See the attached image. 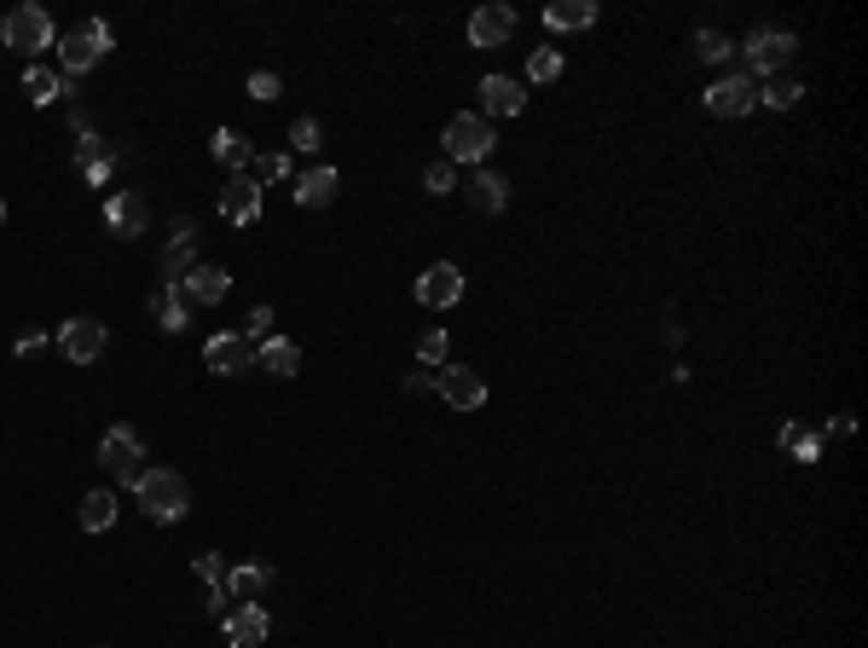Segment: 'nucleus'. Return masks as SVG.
<instances>
[{
  "mask_svg": "<svg viewBox=\"0 0 868 648\" xmlns=\"http://www.w3.org/2000/svg\"><path fill=\"white\" fill-rule=\"evenodd\" d=\"M423 186H429L435 197H447V192H458V169L440 157V162H429V169H423Z\"/></svg>",
  "mask_w": 868,
  "mask_h": 648,
  "instance_id": "obj_34",
  "label": "nucleus"
},
{
  "mask_svg": "<svg viewBox=\"0 0 868 648\" xmlns=\"http://www.w3.org/2000/svg\"><path fill=\"white\" fill-rule=\"evenodd\" d=\"M99 463H105L123 486H134L139 463H146V445H139V435L128 429V423H116V429H105V440H99Z\"/></svg>",
  "mask_w": 868,
  "mask_h": 648,
  "instance_id": "obj_5",
  "label": "nucleus"
},
{
  "mask_svg": "<svg viewBox=\"0 0 868 648\" xmlns=\"http://www.w3.org/2000/svg\"><path fill=\"white\" fill-rule=\"evenodd\" d=\"M556 76H562V53L556 47H539L528 58V81H556Z\"/></svg>",
  "mask_w": 868,
  "mask_h": 648,
  "instance_id": "obj_36",
  "label": "nucleus"
},
{
  "mask_svg": "<svg viewBox=\"0 0 868 648\" xmlns=\"http://www.w3.org/2000/svg\"><path fill=\"white\" fill-rule=\"evenodd\" d=\"M76 521H82L88 533H111V521H116V493H88L82 510H76Z\"/></svg>",
  "mask_w": 868,
  "mask_h": 648,
  "instance_id": "obj_28",
  "label": "nucleus"
},
{
  "mask_svg": "<svg viewBox=\"0 0 868 648\" xmlns=\"http://www.w3.org/2000/svg\"><path fill=\"white\" fill-rule=\"evenodd\" d=\"M510 35H516V12H510V7H481V12H470V47L493 53V47H504Z\"/></svg>",
  "mask_w": 868,
  "mask_h": 648,
  "instance_id": "obj_15",
  "label": "nucleus"
},
{
  "mask_svg": "<svg viewBox=\"0 0 868 648\" xmlns=\"http://www.w3.org/2000/svg\"><path fill=\"white\" fill-rule=\"evenodd\" d=\"M290 146H296V151H319V146H325V134H319L313 116H296V121H290Z\"/></svg>",
  "mask_w": 868,
  "mask_h": 648,
  "instance_id": "obj_37",
  "label": "nucleus"
},
{
  "mask_svg": "<svg viewBox=\"0 0 868 648\" xmlns=\"http://www.w3.org/2000/svg\"><path fill=\"white\" fill-rule=\"evenodd\" d=\"M544 24H551V30H591L597 24V7H591V0H551V7H544Z\"/></svg>",
  "mask_w": 868,
  "mask_h": 648,
  "instance_id": "obj_27",
  "label": "nucleus"
},
{
  "mask_svg": "<svg viewBox=\"0 0 868 648\" xmlns=\"http://www.w3.org/2000/svg\"><path fill=\"white\" fill-rule=\"evenodd\" d=\"M447 162L458 169V162H487V151H493V121L487 116H452L447 121Z\"/></svg>",
  "mask_w": 868,
  "mask_h": 648,
  "instance_id": "obj_4",
  "label": "nucleus"
},
{
  "mask_svg": "<svg viewBox=\"0 0 868 648\" xmlns=\"http://www.w3.org/2000/svg\"><path fill=\"white\" fill-rule=\"evenodd\" d=\"M417 359L423 364H447V331H440V324H429V331L417 336Z\"/></svg>",
  "mask_w": 868,
  "mask_h": 648,
  "instance_id": "obj_35",
  "label": "nucleus"
},
{
  "mask_svg": "<svg viewBox=\"0 0 868 648\" xmlns=\"http://www.w3.org/2000/svg\"><path fill=\"white\" fill-rule=\"evenodd\" d=\"M267 591H273V567H261V562H244V567L227 574V597L232 602H261Z\"/></svg>",
  "mask_w": 868,
  "mask_h": 648,
  "instance_id": "obj_21",
  "label": "nucleus"
},
{
  "mask_svg": "<svg viewBox=\"0 0 868 648\" xmlns=\"http://www.w3.org/2000/svg\"><path fill=\"white\" fill-rule=\"evenodd\" d=\"M776 445H782V452H794L799 463H817V458H822V440H817L811 429H794V423L776 435Z\"/></svg>",
  "mask_w": 868,
  "mask_h": 648,
  "instance_id": "obj_31",
  "label": "nucleus"
},
{
  "mask_svg": "<svg viewBox=\"0 0 868 648\" xmlns=\"http://www.w3.org/2000/svg\"><path fill=\"white\" fill-rule=\"evenodd\" d=\"M423 389H435V371H412L406 377V394H423Z\"/></svg>",
  "mask_w": 868,
  "mask_h": 648,
  "instance_id": "obj_40",
  "label": "nucleus"
},
{
  "mask_svg": "<svg viewBox=\"0 0 868 648\" xmlns=\"http://www.w3.org/2000/svg\"><path fill=\"white\" fill-rule=\"evenodd\" d=\"M220 215L232 220V227H255L261 220V180L244 169V174H227V186H220Z\"/></svg>",
  "mask_w": 868,
  "mask_h": 648,
  "instance_id": "obj_9",
  "label": "nucleus"
},
{
  "mask_svg": "<svg viewBox=\"0 0 868 648\" xmlns=\"http://www.w3.org/2000/svg\"><path fill=\"white\" fill-rule=\"evenodd\" d=\"M435 389L452 412H481V405H487V382H481V371H470V364H440Z\"/></svg>",
  "mask_w": 868,
  "mask_h": 648,
  "instance_id": "obj_8",
  "label": "nucleus"
},
{
  "mask_svg": "<svg viewBox=\"0 0 868 648\" xmlns=\"http://www.w3.org/2000/svg\"><path fill=\"white\" fill-rule=\"evenodd\" d=\"M220 632H227L232 648H261V643H267V632H273V620H267V608H261V602H238V608H227Z\"/></svg>",
  "mask_w": 868,
  "mask_h": 648,
  "instance_id": "obj_11",
  "label": "nucleus"
},
{
  "mask_svg": "<svg viewBox=\"0 0 868 648\" xmlns=\"http://www.w3.org/2000/svg\"><path fill=\"white\" fill-rule=\"evenodd\" d=\"M250 174L261 180V186H273V180H285V174H290V151H267V157H255V162H250Z\"/></svg>",
  "mask_w": 868,
  "mask_h": 648,
  "instance_id": "obj_33",
  "label": "nucleus"
},
{
  "mask_svg": "<svg viewBox=\"0 0 868 648\" xmlns=\"http://www.w3.org/2000/svg\"><path fill=\"white\" fill-rule=\"evenodd\" d=\"M417 301H423V308H435V313L458 308V301H463V267H452V261H435V267L417 278Z\"/></svg>",
  "mask_w": 868,
  "mask_h": 648,
  "instance_id": "obj_10",
  "label": "nucleus"
},
{
  "mask_svg": "<svg viewBox=\"0 0 868 648\" xmlns=\"http://www.w3.org/2000/svg\"><path fill=\"white\" fill-rule=\"evenodd\" d=\"M463 197H470L481 215H504L510 209V180L493 174V169H475L470 180H463Z\"/></svg>",
  "mask_w": 868,
  "mask_h": 648,
  "instance_id": "obj_17",
  "label": "nucleus"
},
{
  "mask_svg": "<svg viewBox=\"0 0 868 648\" xmlns=\"http://www.w3.org/2000/svg\"><path fill=\"white\" fill-rule=\"evenodd\" d=\"M255 359H261V371H273L278 382L301 371V348H296L290 336H267V342H261V348H255Z\"/></svg>",
  "mask_w": 868,
  "mask_h": 648,
  "instance_id": "obj_24",
  "label": "nucleus"
},
{
  "mask_svg": "<svg viewBox=\"0 0 868 648\" xmlns=\"http://www.w3.org/2000/svg\"><path fill=\"white\" fill-rule=\"evenodd\" d=\"M58 348H65V359H70V364H93L99 354L111 348V331H105L99 319L76 313V319H65V324H58Z\"/></svg>",
  "mask_w": 868,
  "mask_h": 648,
  "instance_id": "obj_6",
  "label": "nucleus"
},
{
  "mask_svg": "<svg viewBox=\"0 0 868 648\" xmlns=\"http://www.w3.org/2000/svg\"><path fill=\"white\" fill-rule=\"evenodd\" d=\"M197 267V227L186 215L174 220V238H169V250H163V284H180Z\"/></svg>",
  "mask_w": 868,
  "mask_h": 648,
  "instance_id": "obj_16",
  "label": "nucleus"
},
{
  "mask_svg": "<svg viewBox=\"0 0 868 648\" xmlns=\"http://www.w3.org/2000/svg\"><path fill=\"white\" fill-rule=\"evenodd\" d=\"M105 53H111V24H105V18H82L70 35H58V65H65L70 76L93 70Z\"/></svg>",
  "mask_w": 868,
  "mask_h": 648,
  "instance_id": "obj_3",
  "label": "nucleus"
},
{
  "mask_svg": "<svg viewBox=\"0 0 868 648\" xmlns=\"http://www.w3.org/2000/svg\"><path fill=\"white\" fill-rule=\"evenodd\" d=\"M336 186H342V180H336L331 162H325V169H308V174H301V186H296V202H301V209H331Z\"/></svg>",
  "mask_w": 868,
  "mask_h": 648,
  "instance_id": "obj_23",
  "label": "nucleus"
},
{
  "mask_svg": "<svg viewBox=\"0 0 868 648\" xmlns=\"http://www.w3.org/2000/svg\"><path fill=\"white\" fill-rule=\"evenodd\" d=\"M192 574L209 585V614H215V620H227V602H232V597H227V567H220V556H215V551H204V556L192 562Z\"/></svg>",
  "mask_w": 868,
  "mask_h": 648,
  "instance_id": "obj_26",
  "label": "nucleus"
},
{
  "mask_svg": "<svg viewBox=\"0 0 868 648\" xmlns=\"http://www.w3.org/2000/svg\"><path fill=\"white\" fill-rule=\"evenodd\" d=\"M204 364L215 377H244L250 364H255V342L250 336H209V348H204Z\"/></svg>",
  "mask_w": 868,
  "mask_h": 648,
  "instance_id": "obj_13",
  "label": "nucleus"
},
{
  "mask_svg": "<svg viewBox=\"0 0 868 648\" xmlns=\"http://www.w3.org/2000/svg\"><path fill=\"white\" fill-rule=\"evenodd\" d=\"M0 220H7V197H0Z\"/></svg>",
  "mask_w": 868,
  "mask_h": 648,
  "instance_id": "obj_42",
  "label": "nucleus"
},
{
  "mask_svg": "<svg viewBox=\"0 0 868 648\" xmlns=\"http://www.w3.org/2000/svg\"><path fill=\"white\" fill-rule=\"evenodd\" d=\"M24 93H30V105H53V99H65L70 88H65V76H53V70L35 65V70L24 76Z\"/></svg>",
  "mask_w": 868,
  "mask_h": 648,
  "instance_id": "obj_30",
  "label": "nucleus"
},
{
  "mask_svg": "<svg viewBox=\"0 0 868 648\" xmlns=\"http://www.w3.org/2000/svg\"><path fill=\"white\" fill-rule=\"evenodd\" d=\"M111 162H116L111 139H99L93 128H88L82 139H76V169H82L88 186H105V180H111Z\"/></svg>",
  "mask_w": 868,
  "mask_h": 648,
  "instance_id": "obj_20",
  "label": "nucleus"
},
{
  "mask_svg": "<svg viewBox=\"0 0 868 648\" xmlns=\"http://www.w3.org/2000/svg\"><path fill=\"white\" fill-rule=\"evenodd\" d=\"M209 151H215V162H220V169H232V174H244L250 162H255V151H250V139L238 134V128H215V139H209Z\"/></svg>",
  "mask_w": 868,
  "mask_h": 648,
  "instance_id": "obj_25",
  "label": "nucleus"
},
{
  "mask_svg": "<svg viewBox=\"0 0 868 648\" xmlns=\"http://www.w3.org/2000/svg\"><path fill=\"white\" fill-rule=\"evenodd\" d=\"M232 290V273L227 267H192L186 278H180V296L197 301V308H215V301H227Z\"/></svg>",
  "mask_w": 868,
  "mask_h": 648,
  "instance_id": "obj_18",
  "label": "nucleus"
},
{
  "mask_svg": "<svg viewBox=\"0 0 868 648\" xmlns=\"http://www.w3.org/2000/svg\"><path fill=\"white\" fill-rule=\"evenodd\" d=\"M690 47H695L701 65H730V58H736V40L724 35V30H695Z\"/></svg>",
  "mask_w": 868,
  "mask_h": 648,
  "instance_id": "obj_29",
  "label": "nucleus"
},
{
  "mask_svg": "<svg viewBox=\"0 0 868 648\" xmlns=\"http://www.w3.org/2000/svg\"><path fill=\"white\" fill-rule=\"evenodd\" d=\"M481 111L487 116H521L528 111V88L510 81V76H487L481 81Z\"/></svg>",
  "mask_w": 868,
  "mask_h": 648,
  "instance_id": "obj_19",
  "label": "nucleus"
},
{
  "mask_svg": "<svg viewBox=\"0 0 868 648\" xmlns=\"http://www.w3.org/2000/svg\"><path fill=\"white\" fill-rule=\"evenodd\" d=\"M759 105V88H753V76H724V81H713V88H706V111L713 116H747Z\"/></svg>",
  "mask_w": 868,
  "mask_h": 648,
  "instance_id": "obj_12",
  "label": "nucleus"
},
{
  "mask_svg": "<svg viewBox=\"0 0 868 648\" xmlns=\"http://www.w3.org/2000/svg\"><path fill=\"white\" fill-rule=\"evenodd\" d=\"M267 331H273V308H255L250 324H244V336H250V342H267Z\"/></svg>",
  "mask_w": 868,
  "mask_h": 648,
  "instance_id": "obj_39",
  "label": "nucleus"
},
{
  "mask_svg": "<svg viewBox=\"0 0 868 648\" xmlns=\"http://www.w3.org/2000/svg\"><path fill=\"white\" fill-rule=\"evenodd\" d=\"M0 40L18 53V58H42L47 47H58V30H53V18H47V7H12L7 12V24H0Z\"/></svg>",
  "mask_w": 868,
  "mask_h": 648,
  "instance_id": "obj_2",
  "label": "nucleus"
},
{
  "mask_svg": "<svg viewBox=\"0 0 868 648\" xmlns=\"http://www.w3.org/2000/svg\"><path fill=\"white\" fill-rule=\"evenodd\" d=\"M799 93H805L799 81H787V76H771V81H764V88H759V105H771V111H794V105H799Z\"/></svg>",
  "mask_w": 868,
  "mask_h": 648,
  "instance_id": "obj_32",
  "label": "nucleus"
},
{
  "mask_svg": "<svg viewBox=\"0 0 868 648\" xmlns=\"http://www.w3.org/2000/svg\"><path fill=\"white\" fill-rule=\"evenodd\" d=\"M47 342V331H30V336H18V354H35Z\"/></svg>",
  "mask_w": 868,
  "mask_h": 648,
  "instance_id": "obj_41",
  "label": "nucleus"
},
{
  "mask_svg": "<svg viewBox=\"0 0 868 648\" xmlns=\"http://www.w3.org/2000/svg\"><path fill=\"white\" fill-rule=\"evenodd\" d=\"M105 227L116 232V238H139L151 227V202L139 197V192H116L111 202H105Z\"/></svg>",
  "mask_w": 868,
  "mask_h": 648,
  "instance_id": "obj_14",
  "label": "nucleus"
},
{
  "mask_svg": "<svg viewBox=\"0 0 868 648\" xmlns=\"http://www.w3.org/2000/svg\"><path fill=\"white\" fill-rule=\"evenodd\" d=\"M134 493H139V510H146L157 526H169V521H180L192 510V486H186V475H174V470H139Z\"/></svg>",
  "mask_w": 868,
  "mask_h": 648,
  "instance_id": "obj_1",
  "label": "nucleus"
},
{
  "mask_svg": "<svg viewBox=\"0 0 868 648\" xmlns=\"http://www.w3.org/2000/svg\"><path fill=\"white\" fill-rule=\"evenodd\" d=\"M151 319H157V331H169V336L186 331V296H180V284H157L151 290Z\"/></svg>",
  "mask_w": 868,
  "mask_h": 648,
  "instance_id": "obj_22",
  "label": "nucleus"
},
{
  "mask_svg": "<svg viewBox=\"0 0 868 648\" xmlns=\"http://www.w3.org/2000/svg\"><path fill=\"white\" fill-rule=\"evenodd\" d=\"M278 93H285V81H278L273 70H255V76H250V99H261V105H267V99H278Z\"/></svg>",
  "mask_w": 868,
  "mask_h": 648,
  "instance_id": "obj_38",
  "label": "nucleus"
},
{
  "mask_svg": "<svg viewBox=\"0 0 868 648\" xmlns=\"http://www.w3.org/2000/svg\"><path fill=\"white\" fill-rule=\"evenodd\" d=\"M794 53H799V40L787 35V30H753V35H747V47H741L747 70H759V76H782Z\"/></svg>",
  "mask_w": 868,
  "mask_h": 648,
  "instance_id": "obj_7",
  "label": "nucleus"
}]
</instances>
